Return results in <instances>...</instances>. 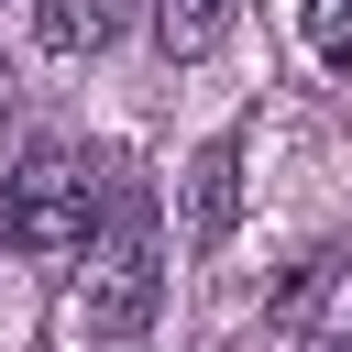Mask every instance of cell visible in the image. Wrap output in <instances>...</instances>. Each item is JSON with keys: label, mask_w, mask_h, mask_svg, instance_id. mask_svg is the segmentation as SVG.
I'll list each match as a JSON object with an SVG mask.
<instances>
[{"label": "cell", "mask_w": 352, "mask_h": 352, "mask_svg": "<svg viewBox=\"0 0 352 352\" xmlns=\"http://www.w3.org/2000/svg\"><path fill=\"white\" fill-rule=\"evenodd\" d=\"M231 220H242V132H220V143H198V154H187V187H176V242L209 264V253L231 242Z\"/></svg>", "instance_id": "3"}, {"label": "cell", "mask_w": 352, "mask_h": 352, "mask_svg": "<svg viewBox=\"0 0 352 352\" xmlns=\"http://www.w3.org/2000/svg\"><path fill=\"white\" fill-rule=\"evenodd\" d=\"M220 33H231V0H154V44H165L176 66L220 55Z\"/></svg>", "instance_id": "5"}, {"label": "cell", "mask_w": 352, "mask_h": 352, "mask_svg": "<svg viewBox=\"0 0 352 352\" xmlns=\"http://www.w3.org/2000/svg\"><path fill=\"white\" fill-rule=\"evenodd\" d=\"M0 110H11V66H0Z\"/></svg>", "instance_id": "9"}, {"label": "cell", "mask_w": 352, "mask_h": 352, "mask_svg": "<svg viewBox=\"0 0 352 352\" xmlns=\"http://www.w3.org/2000/svg\"><path fill=\"white\" fill-rule=\"evenodd\" d=\"M121 22H132V0H33L44 55H99V44H121Z\"/></svg>", "instance_id": "4"}, {"label": "cell", "mask_w": 352, "mask_h": 352, "mask_svg": "<svg viewBox=\"0 0 352 352\" xmlns=\"http://www.w3.org/2000/svg\"><path fill=\"white\" fill-rule=\"evenodd\" d=\"M330 275H341V253H308V264H297V275L275 286V330H297V319L319 308V286H330Z\"/></svg>", "instance_id": "6"}, {"label": "cell", "mask_w": 352, "mask_h": 352, "mask_svg": "<svg viewBox=\"0 0 352 352\" xmlns=\"http://www.w3.org/2000/svg\"><path fill=\"white\" fill-rule=\"evenodd\" d=\"M88 220H99V165L77 143H33L11 176H0V242L33 253V264H66L88 253Z\"/></svg>", "instance_id": "1"}, {"label": "cell", "mask_w": 352, "mask_h": 352, "mask_svg": "<svg viewBox=\"0 0 352 352\" xmlns=\"http://www.w3.org/2000/svg\"><path fill=\"white\" fill-rule=\"evenodd\" d=\"M308 44L330 66H352V0H308Z\"/></svg>", "instance_id": "7"}, {"label": "cell", "mask_w": 352, "mask_h": 352, "mask_svg": "<svg viewBox=\"0 0 352 352\" xmlns=\"http://www.w3.org/2000/svg\"><path fill=\"white\" fill-rule=\"evenodd\" d=\"M308 352H352V330H330V341H308Z\"/></svg>", "instance_id": "8"}, {"label": "cell", "mask_w": 352, "mask_h": 352, "mask_svg": "<svg viewBox=\"0 0 352 352\" xmlns=\"http://www.w3.org/2000/svg\"><path fill=\"white\" fill-rule=\"evenodd\" d=\"M154 297H165V242H154V209L121 198L110 231H88V264H77V330H88V341H143Z\"/></svg>", "instance_id": "2"}]
</instances>
